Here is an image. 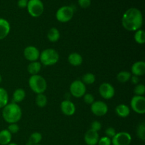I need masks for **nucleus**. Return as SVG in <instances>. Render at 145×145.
Instances as JSON below:
<instances>
[{"instance_id": "a211bd4d", "label": "nucleus", "mask_w": 145, "mask_h": 145, "mask_svg": "<svg viewBox=\"0 0 145 145\" xmlns=\"http://www.w3.org/2000/svg\"><path fill=\"white\" fill-rule=\"evenodd\" d=\"M41 67H42V65L40 62L38 61H35V62H30L29 65H28V67H27V70L28 72L32 75H36L38 74V73L40 71Z\"/></svg>"}, {"instance_id": "9b49d317", "label": "nucleus", "mask_w": 145, "mask_h": 145, "mask_svg": "<svg viewBox=\"0 0 145 145\" xmlns=\"http://www.w3.org/2000/svg\"><path fill=\"white\" fill-rule=\"evenodd\" d=\"M99 91L101 97L107 100L112 99L115 96V93H116L114 87L110 83H107V82L101 84L99 86Z\"/></svg>"}, {"instance_id": "bb28decb", "label": "nucleus", "mask_w": 145, "mask_h": 145, "mask_svg": "<svg viewBox=\"0 0 145 145\" xmlns=\"http://www.w3.org/2000/svg\"><path fill=\"white\" fill-rule=\"evenodd\" d=\"M135 40L138 44L142 45L145 42V32L144 30H137L135 34Z\"/></svg>"}, {"instance_id": "e433bc0d", "label": "nucleus", "mask_w": 145, "mask_h": 145, "mask_svg": "<svg viewBox=\"0 0 145 145\" xmlns=\"http://www.w3.org/2000/svg\"><path fill=\"white\" fill-rule=\"evenodd\" d=\"M28 0H18V7L21 8H26L28 5Z\"/></svg>"}, {"instance_id": "473e14b6", "label": "nucleus", "mask_w": 145, "mask_h": 145, "mask_svg": "<svg viewBox=\"0 0 145 145\" xmlns=\"http://www.w3.org/2000/svg\"><path fill=\"white\" fill-rule=\"evenodd\" d=\"M111 144H112L111 139L106 137V136L99 139V142H98V145H111Z\"/></svg>"}, {"instance_id": "cd10ccee", "label": "nucleus", "mask_w": 145, "mask_h": 145, "mask_svg": "<svg viewBox=\"0 0 145 145\" xmlns=\"http://www.w3.org/2000/svg\"><path fill=\"white\" fill-rule=\"evenodd\" d=\"M82 81L85 85L92 84L94 83L95 81H96V76H95V75L92 73H86L82 76Z\"/></svg>"}, {"instance_id": "a19ab883", "label": "nucleus", "mask_w": 145, "mask_h": 145, "mask_svg": "<svg viewBox=\"0 0 145 145\" xmlns=\"http://www.w3.org/2000/svg\"><path fill=\"white\" fill-rule=\"evenodd\" d=\"M35 145H41V144H35Z\"/></svg>"}, {"instance_id": "2eb2a0df", "label": "nucleus", "mask_w": 145, "mask_h": 145, "mask_svg": "<svg viewBox=\"0 0 145 145\" xmlns=\"http://www.w3.org/2000/svg\"><path fill=\"white\" fill-rule=\"evenodd\" d=\"M131 73L137 76L144 75L145 73V62L143 61L135 62L131 67Z\"/></svg>"}, {"instance_id": "c9c22d12", "label": "nucleus", "mask_w": 145, "mask_h": 145, "mask_svg": "<svg viewBox=\"0 0 145 145\" xmlns=\"http://www.w3.org/2000/svg\"><path fill=\"white\" fill-rule=\"evenodd\" d=\"M78 4L82 8H86L90 7L91 0H78Z\"/></svg>"}, {"instance_id": "2f4dec72", "label": "nucleus", "mask_w": 145, "mask_h": 145, "mask_svg": "<svg viewBox=\"0 0 145 145\" xmlns=\"http://www.w3.org/2000/svg\"><path fill=\"white\" fill-rule=\"evenodd\" d=\"M84 101L86 103V104L91 105L94 101V97L91 93H85L84 96Z\"/></svg>"}, {"instance_id": "f3484780", "label": "nucleus", "mask_w": 145, "mask_h": 145, "mask_svg": "<svg viewBox=\"0 0 145 145\" xmlns=\"http://www.w3.org/2000/svg\"><path fill=\"white\" fill-rule=\"evenodd\" d=\"M68 62L72 66L77 67L82 65L83 62V58L80 54L77 52H73L68 56Z\"/></svg>"}, {"instance_id": "5701e85b", "label": "nucleus", "mask_w": 145, "mask_h": 145, "mask_svg": "<svg viewBox=\"0 0 145 145\" xmlns=\"http://www.w3.org/2000/svg\"><path fill=\"white\" fill-rule=\"evenodd\" d=\"M42 138V135L40 133L38 132H35V133H32L30 136L29 139H28V141L27 142L26 145H35V144H38L41 142Z\"/></svg>"}, {"instance_id": "4c0bfd02", "label": "nucleus", "mask_w": 145, "mask_h": 145, "mask_svg": "<svg viewBox=\"0 0 145 145\" xmlns=\"http://www.w3.org/2000/svg\"><path fill=\"white\" fill-rule=\"evenodd\" d=\"M130 80L131 81L132 84H135V85L138 84L139 82H140V79H139V76H135V75L131 76V78H130Z\"/></svg>"}, {"instance_id": "f704fd0d", "label": "nucleus", "mask_w": 145, "mask_h": 145, "mask_svg": "<svg viewBox=\"0 0 145 145\" xmlns=\"http://www.w3.org/2000/svg\"><path fill=\"white\" fill-rule=\"evenodd\" d=\"M101 123L98 120H94V121L92 122L91 125V129L96 132H99L101 129Z\"/></svg>"}, {"instance_id": "0eeeda50", "label": "nucleus", "mask_w": 145, "mask_h": 145, "mask_svg": "<svg viewBox=\"0 0 145 145\" xmlns=\"http://www.w3.org/2000/svg\"><path fill=\"white\" fill-rule=\"evenodd\" d=\"M70 94L75 98H82L86 93V85L82 80H75L69 86Z\"/></svg>"}, {"instance_id": "1a4fd4ad", "label": "nucleus", "mask_w": 145, "mask_h": 145, "mask_svg": "<svg viewBox=\"0 0 145 145\" xmlns=\"http://www.w3.org/2000/svg\"><path fill=\"white\" fill-rule=\"evenodd\" d=\"M132 142V137L128 133L120 132L111 139L113 145H130Z\"/></svg>"}, {"instance_id": "72a5a7b5", "label": "nucleus", "mask_w": 145, "mask_h": 145, "mask_svg": "<svg viewBox=\"0 0 145 145\" xmlns=\"http://www.w3.org/2000/svg\"><path fill=\"white\" fill-rule=\"evenodd\" d=\"M105 134H106V137H109L110 139H112L116 135V131L115 130V128H113L112 127H109L106 130Z\"/></svg>"}, {"instance_id": "412c9836", "label": "nucleus", "mask_w": 145, "mask_h": 145, "mask_svg": "<svg viewBox=\"0 0 145 145\" xmlns=\"http://www.w3.org/2000/svg\"><path fill=\"white\" fill-rule=\"evenodd\" d=\"M11 135L8 130H2L0 131V144L7 145L11 141Z\"/></svg>"}, {"instance_id": "f8f14e48", "label": "nucleus", "mask_w": 145, "mask_h": 145, "mask_svg": "<svg viewBox=\"0 0 145 145\" xmlns=\"http://www.w3.org/2000/svg\"><path fill=\"white\" fill-rule=\"evenodd\" d=\"M24 57L27 59V60L30 61V62H35L38 61V59L40 57V52L37 48L35 46H30L26 47L24 49Z\"/></svg>"}, {"instance_id": "f257e3e1", "label": "nucleus", "mask_w": 145, "mask_h": 145, "mask_svg": "<svg viewBox=\"0 0 145 145\" xmlns=\"http://www.w3.org/2000/svg\"><path fill=\"white\" fill-rule=\"evenodd\" d=\"M142 24V14L138 8H130L123 14L122 18V25L127 31H137L141 28Z\"/></svg>"}, {"instance_id": "f03ea898", "label": "nucleus", "mask_w": 145, "mask_h": 145, "mask_svg": "<svg viewBox=\"0 0 145 145\" xmlns=\"http://www.w3.org/2000/svg\"><path fill=\"white\" fill-rule=\"evenodd\" d=\"M22 116V110L17 103H10L2 108V117L7 123H16Z\"/></svg>"}, {"instance_id": "b1692460", "label": "nucleus", "mask_w": 145, "mask_h": 145, "mask_svg": "<svg viewBox=\"0 0 145 145\" xmlns=\"http://www.w3.org/2000/svg\"><path fill=\"white\" fill-rule=\"evenodd\" d=\"M8 95L4 88L0 87V108H3L8 104Z\"/></svg>"}, {"instance_id": "4468645a", "label": "nucleus", "mask_w": 145, "mask_h": 145, "mask_svg": "<svg viewBox=\"0 0 145 145\" xmlns=\"http://www.w3.org/2000/svg\"><path fill=\"white\" fill-rule=\"evenodd\" d=\"M60 108L63 114L65 116H71L74 114L76 111L75 105L70 100H65L61 103Z\"/></svg>"}, {"instance_id": "6e6552de", "label": "nucleus", "mask_w": 145, "mask_h": 145, "mask_svg": "<svg viewBox=\"0 0 145 145\" xmlns=\"http://www.w3.org/2000/svg\"><path fill=\"white\" fill-rule=\"evenodd\" d=\"M132 109L137 114L145 113V98L142 96H134L130 101Z\"/></svg>"}, {"instance_id": "423d86ee", "label": "nucleus", "mask_w": 145, "mask_h": 145, "mask_svg": "<svg viewBox=\"0 0 145 145\" xmlns=\"http://www.w3.org/2000/svg\"><path fill=\"white\" fill-rule=\"evenodd\" d=\"M74 16V8L70 6H63L56 12V18L61 23H67L70 21Z\"/></svg>"}, {"instance_id": "dca6fc26", "label": "nucleus", "mask_w": 145, "mask_h": 145, "mask_svg": "<svg viewBox=\"0 0 145 145\" xmlns=\"http://www.w3.org/2000/svg\"><path fill=\"white\" fill-rule=\"evenodd\" d=\"M11 30L9 22L4 18H0V40H3L8 35Z\"/></svg>"}, {"instance_id": "c85d7f7f", "label": "nucleus", "mask_w": 145, "mask_h": 145, "mask_svg": "<svg viewBox=\"0 0 145 145\" xmlns=\"http://www.w3.org/2000/svg\"><path fill=\"white\" fill-rule=\"evenodd\" d=\"M137 135L140 140L144 141L145 140V125L144 123H140L137 128Z\"/></svg>"}, {"instance_id": "ddd939ff", "label": "nucleus", "mask_w": 145, "mask_h": 145, "mask_svg": "<svg viewBox=\"0 0 145 145\" xmlns=\"http://www.w3.org/2000/svg\"><path fill=\"white\" fill-rule=\"evenodd\" d=\"M99 135L98 132L89 129L84 135V141L87 145L98 144L99 140Z\"/></svg>"}, {"instance_id": "7c9ffc66", "label": "nucleus", "mask_w": 145, "mask_h": 145, "mask_svg": "<svg viewBox=\"0 0 145 145\" xmlns=\"http://www.w3.org/2000/svg\"><path fill=\"white\" fill-rule=\"evenodd\" d=\"M19 126L16 124V123H11L8 126V129L7 130L9 131V133L12 134H16L19 131Z\"/></svg>"}, {"instance_id": "9d476101", "label": "nucleus", "mask_w": 145, "mask_h": 145, "mask_svg": "<svg viewBox=\"0 0 145 145\" xmlns=\"http://www.w3.org/2000/svg\"><path fill=\"white\" fill-rule=\"evenodd\" d=\"M91 110L95 116H103L108 113V108L105 102L97 101H94L91 105Z\"/></svg>"}, {"instance_id": "39448f33", "label": "nucleus", "mask_w": 145, "mask_h": 145, "mask_svg": "<svg viewBox=\"0 0 145 145\" xmlns=\"http://www.w3.org/2000/svg\"><path fill=\"white\" fill-rule=\"evenodd\" d=\"M26 8L30 15L34 18L40 16L44 11V5L41 0H28Z\"/></svg>"}, {"instance_id": "7ed1b4c3", "label": "nucleus", "mask_w": 145, "mask_h": 145, "mask_svg": "<svg viewBox=\"0 0 145 145\" xmlns=\"http://www.w3.org/2000/svg\"><path fill=\"white\" fill-rule=\"evenodd\" d=\"M40 60L41 65L45 66L54 65L59 61V55L58 52L52 48H48L40 53Z\"/></svg>"}, {"instance_id": "6ab92c4d", "label": "nucleus", "mask_w": 145, "mask_h": 145, "mask_svg": "<svg viewBox=\"0 0 145 145\" xmlns=\"http://www.w3.org/2000/svg\"><path fill=\"white\" fill-rule=\"evenodd\" d=\"M116 113L119 117L127 118L130 113V109L127 105L120 104L116 108Z\"/></svg>"}, {"instance_id": "393cba45", "label": "nucleus", "mask_w": 145, "mask_h": 145, "mask_svg": "<svg viewBox=\"0 0 145 145\" xmlns=\"http://www.w3.org/2000/svg\"><path fill=\"white\" fill-rule=\"evenodd\" d=\"M35 103L39 108H44L48 103V99L47 96L44 93H39L37 94L35 98Z\"/></svg>"}, {"instance_id": "c756f323", "label": "nucleus", "mask_w": 145, "mask_h": 145, "mask_svg": "<svg viewBox=\"0 0 145 145\" xmlns=\"http://www.w3.org/2000/svg\"><path fill=\"white\" fill-rule=\"evenodd\" d=\"M134 93L135 96H142L145 93V86L142 84H138L134 89Z\"/></svg>"}, {"instance_id": "58836bf2", "label": "nucleus", "mask_w": 145, "mask_h": 145, "mask_svg": "<svg viewBox=\"0 0 145 145\" xmlns=\"http://www.w3.org/2000/svg\"><path fill=\"white\" fill-rule=\"evenodd\" d=\"M7 145H18L17 144H16V143H11V142H10L9 144H7Z\"/></svg>"}, {"instance_id": "a878e982", "label": "nucleus", "mask_w": 145, "mask_h": 145, "mask_svg": "<svg viewBox=\"0 0 145 145\" xmlns=\"http://www.w3.org/2000/svg\"><path fill=\"white\" fill-rule=\"evenodd\" d=\"M131 73L127 71H122L120 72L117 75V80L120 83H125L130 81L131 78Z\"/></svg>"}, {"instance_id": "20e7f679", "label": "nucleus", "mask_w": 145, "mask_h": 145, "mask_svg": "<svg viewBox=\"0 0 145 145\" xmlns=\"http://www.w3.org/2000/svg\"><path fill=\"white\" fill-rule=\"evenodd\" d=\"M28 84L34 93H43L47 89V82L42 76L39 74L32 75L29 78Z\"/></svg>"}, {"instance_id": "ea45409f", "label": "nucleus", "mask_w": 145, "mask_h": 145, "mask_svg": "<svg viewBox=\"0 0 145 145\" xmlns=\"http://www.w3.org/2000/svg\"><path fill=\"white\" fill-rule=\"evenodd\" d=\"M1 81H2V77H1V74H0V83H1Z\"/></svg>"}, {"instance_id": "aec40b11", "label": "nucleus", "mask_w": 145, "mask_h": 145, "mask_svg": "<svg viewBox=\"0 0 145 145\" xmlns=\"http://www.w3.org/2000/svg\"><path fill=\"white\" fill-rule=\"evenodd\" d=\"M25 97V91L23 89H17L13 93L12 103H21L24 100Z\"/></svg>"}, {"instance_id": "4be33fe9", "label": "nucleus", "mask_w": 145, "mask_h": 145, "mask_svg": "<svg viewBox=\"0 0 145 145\" xmlns=\"http://www.w3.org/2000/svg\"><path fill=\"white\" fill-rule=\"evenodd\" d=\"M47 37H48V39L50 42H55L60 38V33H59V30L57 28H52L48 31Z\"/></svg>"}]
</instances>
